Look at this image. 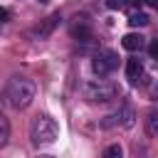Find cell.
Listing matches in <instances>:
<instances>
[{
    "instance_id": "obj_1",
    "label": "cell",
    "mask_w": 158,
    "mask_h": 158,
    "mask_svg": "<svg viewBox=\"0 0 158 158\" xmlns=\"http://www.w3.org/2000/svg\"><path fill=\"white\" fill-rule=\"evenodd\" d=\"M35 94H37V84L35 79L25 77V74H12L7 79V86H5V99L12 109L22 111L27 109L32 101H35Z\"/></svg>"
},
{
    "instance_id": "obj_2",
    "label": "cell",
    "mask_w": 158,
    "mask_h": 158,
    "mask_svg": "<svg viewBox=\"0 0 158 158\" xmlns=\"http://www.w3.org/2000/svg\"><path fill=\"white\" fill-rule=\"evenodd\" d=\"M57 136H59V126H57V121L52 116H47V114L35 116V121L30 126V141H32L35 148L52 146L57 141Z\"/></svg>"
},
{
    "instance_id": "obj_3",
    "label": "cell",
    "mask_w": 158,
    "mask_h": 158,
    "mask_svg": "<svg viewBox=\"0 0 158 158\" xmlns=\"http://www.w3.org/2000/svg\"><path fill=\"white\" fill-rule=\"evenodd\" d=\"M116 94H118V86L111 84V81H106L104 77L89 79V81L81 84V96L89 104H109V101L116 99Z\"/></svg>"
},
{
    "instance_id": "obj_4",
    "label": "cell",
    "mask_w": 158,
    "mask_h": 158,
    "mask_svg": "<svg viewBox=\"0 0 158 158\" xmlns=\"http://www.w3.org/2000/svg\"><path fill=\"white\" fill-rule=\"evenodd\" d=\"M116 67H118V54L114 49H99L91 59V69L96 77H109Z\"/></svg>"
},
{
    "instance_id": "obj_5",
    "label": "cell",
    "mask_w": 158,
    "mask_h": 158,
    "mask_svg": "<svg viewBox=\"0 0 158 158\" xmlns=\"http://www.w3.org/2000/svg\"><path fill=\"white\" fill-rule=\"evenodd\" d=\"M133 118H136V114H133V109L131 106H121L118 111H114V114H109V116H104L101 118V128H116V126H133Z\"/></svg>"
},
{
    "instance_id": "obj_6",
    "label": "cell",
    "mask_w": 158,
    "mask_h": 158,
    "mask_svg": "<svg viewBox=\"0 0 158 158\" xmlns=\"http://www.w3.org/2000/svg\"><path fill=\"white\" fill-rule=\"evenodd\" d=\"M69 32H72V37H74V40H79V42H91V40H94L91 22H89L84 15H81V17H79V15L74 17V22L69 25Z\"/></svg>"
},
{
    "instance_id": "obj_7",
    "label": "cell",
    "mask_w": 158,
    "mask_h": 158,
    "mask_svg": "<svg viewBox=\"0 0 158 158\" xmlns=\"http://www.w3.org/2000/svg\"><path fill=\"white\" fill-rule=\"evenodd\" d=\"M59 20H62V17H59V12H54V15H49L44 22H40L37 27H32V32H30V35H32V37H37V40H44V37H49V35H52V30L59 25Z\"/></svg>"
},
{
    "instance_id": "obj_8",
    "label": "cell",
    "mask_w": 158,
    "mask_h": 158,
    "mask_svg": "<svg viewBox=\"0 0 158 158\" xmlns=\"http://www.w3.org/2000/svg\"><path fill=\"white\" fill-rule=\"evenodd\" d=\"M121 47H123L126 52H138V49L146 47V37H143L141 32H128V35L121 37Z\"/></svg>"
},
{
    "instance_id": "obj_9",
    "label": "cell",
    "mask_w": 158,
    "mask_h": 158,
    "mask_svg": "<svg viewBox=\"0 0 158 158\" xmlns=\"http://www.w3.org/2000/svg\"><path fill=\"white\" fill-rule=\"evenodd\" d=\"M141 77H143V62L136 59V57L128 59V62H126V79H128V84L136 86V84L141 81Z\"/></svg>"
},
{
    "instance_id": "obj_10",
    "label": "cell",
    "mask_w": 158,
    "mask_h": 158,
    "mask_svg": "<svg viewBox=\"0 0 158 158\" xmlns=\"http://www.w3.org/2000/svg\"><path fill=\"white\" fill-rule=\"evenodd\" d=\"M146 133L148 136H158V111H148V116H146Z\"/></svg>"
},
{
    "instance_id": "obj_11",
    "label": "cell",
    "mask_w": 158,
    "mask_h": 158,
    "mask_svg": "<svg viewBox=\"0 0 158 158\" xmlns=\"http://www.w3.org/2000/svg\"><path fill=\"white\" fill-rule=\"evenodd\" d=\"M148 22H151V20H148L146 12H138V10H136V12L128 15V25H131V27H146Z\"/></svg>"
},
{
    "instance_id": "obj_12",
    "label": "cell",
    "mask_w": 158,
    "mask_h": 158,
    "mask_svg": "<svg viewBox=\"0 0 158 158\" xmlns=\"http://www.w3.org/2000/svg\"><path fill=\"white\" fill-rule=\"evenodd\" d=\"M10 141V121L5 118V114L0 111V146H5Z\"/></svg>"
},
{
    "instance_id": "obj_13",
    "label": "cell",
    "mask_w": 158,
    "mask_h": 158,
    "mask_svg": "<svg viewBox=\"0 0 158 158\" xmlns=\"http://www.w3.org/2000/svg\"><path fill=\"white\" fill-rule=\"evenodd\" d=\"M104 158H123V148L118 143H111L104 148Z\"/></svg>"
},
{
    "instance_id": "obj_14",
    "label": "cell",
    "mask_w": 158,
    "mask_h": 158,
    "mask_svg": "<svg viewBox=\"0 0 158 158\" xmlns=\"http://www.w3.org/2000/svg\"><path fill=\"white\" fill-rule=\"evenodd\" d=\"M148 54H151V59H153V62H158V37H156V40H151V44H148Z\"/></svg>"
},
{
    "instance_id": "obj_15",
    "label": "cell",
    "mask_w": 158,
    "mask_h": 158,
    "mask_svg": "<svg viewBox=\"0 0 158 158\" xmlns=\"http://www.w3.org/2000/svg\"><path fill=\"white\" fill-rule=\"evenodd\" d=\"M106 7L109 10H121V7H126V0H106Z\"/></svg>"
},
{
    "instance_id": "obj_16",
    "label": "cell",
    "mask_w": 158,
    "mask_h": 158,
    "mask_svg": "<svg viewBox=\"0 0 158 158\" xmlns=\"http://www.w3.org/2000/svg\"><path fill=\"white\" fill-rule=\"evenodd\" d=\"M10 20V10H5V7H0V25H5Z\"/></svg>"
},
{
    "instance_id": "obj_17",
    "label": "cell",
    "mask_w": 158,
    "mask_h": 158,
    "mask_svg": "<svg viewBox=\"0 0 158 158\" xmlns=\"http://www.w3.org/2000/svg\"><path fill=\"white\" fill-rule=\"evenodd\" d=\"M146 2H148L151 7H156V10H158V0H146Z\"/></svg>"
},
{
    "instance_id": "obj_18",
    "label": "cell",
    "mask_w": 158,
    "mask_h": 158,
    "mask_svg": "<svg viewBox=\"0 0 158 158\" xmlns=\"http://www.w3.org/2000/svg\"><path fill=\"white\" fill-rule=\"evenodd\" d=\"M0 111H2V94H0Z\"/></svg>"
},
{
    "instance_id": "obj_19",
    "label": "cell",
    "mask_w": 158,
    "mask_h": 158,
    "mask_svg": "<svg viewBox=\"0 0 158 158\" xmlns=\"http://www.w3.org/2000/svg\"><path fill=\"white\" fill-rule=\"evenodd\" d=\"M35 158H52V156H35Z\"/></svg>"
}]
</instances>
